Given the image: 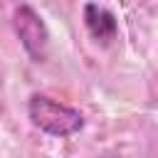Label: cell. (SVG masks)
Here are the masks:
<instances>
[{
	"label": "cell",
	"mask_w": 158,
	"mask_h": 158,
	"mask_svg": "<svg viewBox=\"0 0 158 158\" xmlns=\"http://www.w3.org/2000/svg\"><path fill=\"white\" fill-rule=\"evenodd\" d=\"M81 20H84V27H86L89 37L96 44H101V47H109L116 40V35H118V20H116V15L109 7L99 5V2H84Z\"/></svg>",
	"instance_id": "cell-3"
},
{
	"label": "cell",
	"mask_w": 158,
	"mask_h": 158,
	"mask_svg": "<svg viewBox=\"0 0 158 158\" xmlns=\"http://www.w3.org/2000/svg\"><path fill=\"white\" fill-rule=\"evenodd\" d=\"M27 118L37 131H42L52 138H69V136L79 133L86 123V118L79 109L62 104L47 94H37V91L30 94V99H27Z\"/></svg>",
	"instance_id": "cell-1"
},
{
	"label": "cell",
	"mask_w": 158,
	"mask_h": 158,
	"mask_svg": "<svg viewBox=\"0 0 158 158\" xmlns=\"http://www.w3.org/2000/svg\"><path fill=\"white\" fill-rule=\"evenodd\" d=\"M12 30L25 49V54L42 64L49 57V44H52V35L49 27L44 22V17L30 5V2H20L12 7Z\"/></svg>",
	"instance_id": "cell-2"
}]
</instances>
